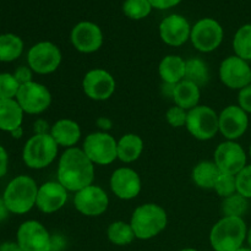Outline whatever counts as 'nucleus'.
Here are the masks:
<instances>
[{
  "label": "nucleus",
  "instance_id": "obj_1",
  "mask_svg": "<svg viewBox=\"0 0 251 251\" xmlns=\"http://www.w3.org/2000/svg\"><path fill=\"white\" fill-rule=\"evenodd\" d=\"M56 178L69 193H77L93 184L95 164L86 156L82 149H66L59 157Z\"/></svg>",
  "mask_w": 251,
  "mask_h": 251
},
{
  "label": "nucleus",
  "instance_id": "obj_2",
  "mask_svg": "<svg viewBox=\"0 0 251 251\" xmlns=\"http://www.w3.org/2000/svg\"><path fill=\"white\" fill-rule=\"evenodd\" d=\"M130 225L136 239L150 240L166 229L168 215L161 205L147 202L135 208L130 218Z\"/></svg>",
  "mask_w": 251,
  "mask_h": 251
},
{
  "label": "nucleus",
  "instance_id": "obj_3",
  "mask_svg": "<svg viewBox=\"0 0 251 251\" xmlns=\"http://www.w3.org/2000/svg\"><path fill=\"white\" fill-rule=\"evenodd\" d=\"M248 237L244 218L223 216L210 232V244L215 251H235L243 248Z\"/></svg>",
  "mask_w": 251,
  "mask_h": 251
},
{
  "label": "nucleus",
  "instance_id": "obj_4",
  "mask_svg": "<svg viewBox=\"0 0 251 251\" xmlns=\"http://www.w3.org/2000/svg\"><path fill=\"white\" fill-rule=\"evenodd\" d=\"M38 188L29 176H17L4 189L2 200L10 213L26 215L36 206Z\"/></svg>",
  "mask_w": 251,
  "mask_h": 251
},
{
  "label": "nucleus",
  "instance_id": "obj_5",
  "mask_svg": "<svg viewBox=\"0 0 251 251\" xmlns=\"http://www.w3.org/2000/svg\"><path fill=\"white\" fill-rule=\"evenodd\" d=\"M59 146L50 134L29 137L22 150V161L28 168L44 169L50 166L58 157Z\"/></svg>",
  "mask_w": 251,
  "mask_h": 251
},
{
  "label": "nucleus",
  "instance_id": "obj_6",
  "mask_svg": "<svg viewBox=\"0 0 251 251\" xmlns=\"http://www.w3.org/2000/svg\"><path fill=\"white\" fill-rule=\"evenodd\" d=\"M118 141L105 131H95L85 137L82 151L95 166H109L118 159Z\"/></svg>",
  "mask_w": 251,
  "mask_h": 251
},
{
  "label": "nucleus",
  "instance_id": "obj_7",
  "mask_svg": "<svg viewBox=\"0 0 251 251\" xmlns=\"http://www.w3.org/2000/svg\"><path fill=\"white\" fill-rule=\"evenodd\" d=\"M185 127L194 139L208 141L220 132L217 112L208 105L199 104L188 112Z\"/></svg>",
  "mask_w": 251,
  "mask_h": 251
},
{
  "label": "nucleus",
  "instance_id": "obj_8",
  "mask_svg": "<svg viewBox=\"0 0 251 251\" xmlns=\"http://www.w3.org/2000/svg\"><path fill=\"white\" fill-rule=\"evenodd\" d=\"M63 60L60 48L53 42L42 41L33 44L27 53V65L34 74L49 75L55 73Z\"/></svg>",
  "mask_w": 251,
  "mask_h": 251
},
{
  "label": "nucleus",
  "instance_id": "obj_9",
  "mask_svg": "<svg viewBox=\"0 0 251 251\" xmlns=\"http://www.w3.org/2000/svg\"><path fill=\"white\" fill-rule=\"evenodd\" d=\"M225 38L223 27L215 19H201L191 27L190 41L196 50L212 53L222 44Z\"/></svg>",
  "mask_w": 251,
  "mask_h": 251
},
{
  "label": "nucleus",
  "instance_id": "obj_10",
  "mask_svg": "<svg viewBox=\"0 0 251 251\" xmlns=\"http://www.w3.org/2000/svg\"><path fill=\"white\" fill-rule=\"evenodd\" d=\"M15 100L25 114L38 115L49 109L51 104V93L43 83L31 81L20 86Z\"/></svg>",
  "mask_w": 251,
  "mask_h": 251
},
{
  "label": "nucleus",
  "instance_id": "obj_11",
  "mask_svg": "<svg viewBox=\"0 0 251 251\" xmlns=\"http://www.w3.org/2000/svg\"><path fill=\"white\" fill-rule=\"evenodd\" d=\"M117 81L109 71L104 69H91L82 78V91L90 100L96 102L107 100L114 95Z\"/></svg>",
  "mask_w": 251,
  "mask_h": 251
},
{
  "label": "nucleus",
  "instance_id": "obj_12",
  "mask_svg": "<svg viewBox=\"0 0 251 251\" xmlns=\"http://www.w3.org/2000/svg\"><path fill=\"white\" fill-rule=\"evenodd\" d=\"M74 206L82 216L98 217L108 210L109 196L104 189L92 184L75 193Z\"/></svg>",
  "mask_w": 251,
  "mask_h": 251
},
{
  "label": "nucleus",
  "instance_id": "obj_13",
  "mask_svg": "<svg viewBox=\"0 0 251 251\" xmlns=\"http://www.w3.org/2000/svg\"><path fill=\"white\" fill-rule=\"evenodd\" d=\"M16 243L22 251H49L51 235L41 222L28 220L20 225L16 233Z\"/></svg>",
  "mask_w": 251,
  "mask_h": 251
},
{
  "label": "nucleus",
  "instance_id": "obj_14",
  "mask_svg": "<svg viewBox=\"0 0 251 251\" xmlns=\"http://www.w3.org/2000/svg\"><path fill=\"white\" fill-rule=\"evenodd\" d=\"M220 80L230 90H242L250 85L251 68L249 61L237 55H229L222 60L218 69Z\"/></svg>",
  "mask_w": 251,
  "mask_h": 251
},
{
  "label": "nucleus",
  "instance_id": "obj_15",
  "mask_svg": "<svg viewBox=\"0 0 251 251\" xmlns=\"http://www.w3.org/2000/svg\"><path fill=\"white\" fill-rule=\"evenodd\" d=\"M247 152L237 141L221 142L215 150L213 162L217 164L222 173L237 176L247 166Z\"/></svg>",
  "mask_w": 251,
  "mask_h": 251
},
{
  "label": "nucleus",
  "instance_id": "obj_16",
  "mask_svg": "<svg viewBox=\"0 0 251 251\" xmlns=\"http://www.w3.org/2000/svg\"><path fill=\"white\" fill-rule=\"evenodd\" d=\"M103 32L97 24L81 21L74 26L70 33V41L74 48L82 54H92L103 46Z\"/></svg>",
  "mask_w": 251,
  "mask_h": 251
},
{
  "label": "nucleus",
  "instance_id": "obj_17",
  "mask_svg": "<svg viewBox=\"0 0 251 251\" xmlns=\"http://www.w3.org/2000/svg\"><path fill=\"white\" fill-rule=\"evenodd\" d=\"M109 186L112 193L118 199L130 201L140 195L142 189V181L139 173L130 167H120L112 173L109 179Z\"/></svg>",
  "mask_w": 251,
  "mask_h": 251
},
{
  "label": "nucleus",
  "instance_id": "obj_18",
  "mask_svg": "<svg viewBox=\"0 0 251 251\" xmlns=\"http://www.w3.org/2000/svg\"><path fill=\"white\" fill-rule=\"evenodd\" d=\"M218 127L226 140L237 141L249 127V117L238 104L227 105L218 114Z\"/></svg>",
  "mask_w": 251,
  "mask_h": 251
},
{
  "label": "nucleus",
  "instance_id": "obj_19",
  "mask_svg": "<svg viewBox=\"0 0 251 251\" xmlns=\"http://www.w3.org/2000/svg\"><path fill=\"white\" fill-rule=\"evenodd\" d=\"M68 194L69 191L58 180L46 181L38 188L36 207L46 215L58 212L68 202Z\"/></svg>",
  "mask_w": 251,
  "mask_h": 251
},
{
  "label": "nucleus",
  "instance_id": "obj_20",
  "mask_svg": "<svg viewBox=\"0 0 251 251\" xmlns=\"http://www.w3.org/2000/svg\"><path fill=\"white\" fill-rule=\"evenodd\" d=\"M190 24L181 15H169L159 24V37L169 47H181L190 41Z\"/></svg>",
  "mask_w": 251,
  "mask_h": 251
},
{
  "label": "nucleus",
  "instance_id": "obj_21",
  "mask_svg": "<svg viewBox=\"0 0 251 251\" xmlns=\"http://www.w3.org/2000/svg\"><path fill=\"white\" fill-rule=\"evenodd\" d=\"M49 134L55 140L58 146L64 147L66 150L76 147L77 142L80 141L82 131H81V127L77 122L68 119V118H61L51 125Z\"/></svg>",
  "mask_w": 251,
  "mask_h": 251
},
{
  "label": "nucleus",
  "instance_id": "obj_22",
  "mask_svg": "<svg viewBox=\"0 0 251 251\" xmlns=\"http://www.w3.org/2000/svg\"><path fill=\"white\" fill-rule=\"evenodd\" d=\"M186 60L176 54H168L158 65V75L163 83L176 85L185 78Z\"/></svg>",
  "mask_w": 251,
  "mask_h": 251
},
{
  "label": "nucleus",
  "instance_id": "obj_23",
  "mask_svg": "<svg viewBox=\"0 0 251 251\" xmlns=\"http://www.w3.org/2000/svg\"><path fill=\"white\" fill-rule=\"evenodd\" d=\"M145 142L140 135L134 132L124 134L118 140V159L123 163H134L141 157Z\"/></svg>",
  "mask_w": 251,
  "mask_h": 251
},
{
  "label": "nucleus",
  "instance_id": "obj_24",
  "mask_svg": "<svg viewBox=\"0 0 251 251\" xmlns=\"http://www.w3.org/2000/svg\"><path fill=\"white\" fill-rule=\"evenodd\" d=\"M172 98H173L176 105L189 112L193 108L198 107L200 103L201 90L196 83L184 78L183 81L174 86Z\"/></svg>",
  "mask_w": 251,
  "mask_h": 251
},
{
  "label": "nucleus",
  "instance_id": "obj_25",
  "mask_svg": "<svg viewBox=\"0 0 251 251\" xmlns=\"http://www.w3.org/2000/svg\"><path fill=\"white\" fill-rule=\"evenodd\" d=\"M24 110L16 100H0V130L12 132L24 123Z\"/></svg>",
  "mask_w": 251,
  "mask_h": 251
},
{
  "label": "nucleus",
  "instance_id": "obj_26",
  "mask_svg": "<svg viewBox=\"0 0 251 251\" xmlns=\"http://www.w3.org/2000/svg\"><path fill=\"white\" fill-rule=\"evenodd\" d=\"M221 173L222 172L213 161H201L193 168L191 179L198 188L210 190L215 188V184Z\"/></svg>",
  "mask_w": 251,
  "mask_h": 251
},
{
  "label": "nucleus",
  "instance_id": "obj_27",
  "mask_svg": "<svg viewBox=\"0 0 251 251\" xmlns=\"http://www.w3.org/2000/svg\"><path fill=\"white\" fill-rule=\"evenodd\" d=\"M25 43L15 33L0 34V63H12L24 53Z\"/></svg>",
  "mask_w": 251,
  "mask_h": 251
},
{
  "label": "nucleus",
  "instance_id": "obj_28",
  "mask_svg": "<svg viewBox=\"0 0 251 251\" xmlns=\"http://www.w3.org/2000/svg\"><path fill=\"white\" fill-rule=\"evenodd\" d=\"M107 238L112 244L117 247L129 245L136 239L130 222L125 221H114L107 228Z\"/></svg>",
  "mask_w": 251,
  "mask_h": 251
},
{
  "label": "nucleus",
  "instance_id": "obj_29",
  "mask_svg": "<svg viewBox=\"0 0 251 251\" xmlns=\"http://www.w3.org/2000/svg\"><path fill=\"white\" fill-rule=\"evenodd\" d=\"M185 80L196 83L199 87L207 85L210 81V69L207 63L201 58H190L186 60Z\"/></svg>",
  "mask_w": 251,
  "mask_h": 251
},
{
  "label": "nucleus",
  "instance_id": "obj_30",
  "mask_svg": "<svg viewBox=\"0 0 251 251\" xmlns=\"http://www.w3.org/2000/svg\"><path fill=\"white\" fill-rule=\"evenodd\" d=\"M233 50L234 55L251 61V24L243 25L235 32L233 38Z\"/></svg>",
  "mask_w": 251,
  "mask_h": 251
},
{
  "label": "nucleus",
  "instance_id": "obj_31",
  "mask_svg": "<svg viewBox=\"0 0 251 251\" xmlns=\"http://www.w3.org/2000/svg\"><path fill=\"white\" fill-rule=\"evenodd\" d=\"M248 208H249V200L238 193L223 199L222 201L223 216H227V217L243 218Z\"/></svg>",
  "mask_w": 251,
  "mask_h": 251
},
{
  "label": "nucleus",
  "instance_id": "obj_32",
  "mask_svg": "<svg viewBox=\"0 0 251 251\" xmlns=\"http://www.w3.org/2000/svg\"><path fill=\"white\" fill-rule=\"evenodd\" d=\"M152 5L149 0H125L123 4V12L131 20H142L152 11Z\"/></svg>",
  "mask_w": 251,
  "mask_h": 251
},
{
  "label": "nucleus",
  "instance_id": "obj_33",
  "mask_svg": "<svg viewBox=\"0 0 251 251\" xmlns=\"http://www.w3.org/2000/svg\"><path fill=\"white\" fill-rule=\"evenodd\" d=\"M20 83L14 74H0V100H15L20 90Z\"/></svg>",
  "mask_w": 251,
  "mask_h": 251
},
{
  "label": "nucleus",
  "instance_id": "obj_34",
  "mask_svg": "<svg viewBox=\"0 0 251 251\" xmlns=\"http://www.w3.org/2000/svg\"><path fill=\"white\" fill-rule=\"evenodd\" d=\"M213 190L222 199L234 195V194H237V178L232 174L221 173L217 181H216Z\"/></svg>",
  "mask_w": 251,
  "mask_h": 251
},
{
  "label": "nucleus",
  "instance_id": "obj_35",
  "mask_svg": "<svg viewBox=\"0 0 251 251\" xmlns=\"http://www.w3.org/2000/svg\"><path fill=\"white\" fill-rule=\"evenodd\" d=\"M237 178V193L244 196L245 199H251V164L245 166L239 173L235 176Z\"/></svg>",
  "mask_w": 251,
  "mask_h": 251
},
{
  "label": "nucleus",
  "instance_id": "obj_36",
  "mask_svg": "<svg viewBox=\"0 0 251 251\" xmlns=\"http://www.w3.org/2000/svg\"><path fill=\"white\" fill-rule=\"evenodd\" d=\"M186 118H188V110L183 109V108L178 107V105H173L166 113L167 123L172 127H176V129L185 126Z\"/></svg>",
  "mask_w": 251,
  "mask_h": 251
},
{
  "label": "nucleus",
  "instance_id": "obj_37",
  "mask_svg": "<svg viewBox=\"0 0 251 251\" xmlns=\"http://www.w3.org/2000/svg\"><path fill=\"white\" fill-rule=\"evenodd\" d=\"M238 105L248 114L251 113V83L239 90L238 93Z\"/></svg>",
  "mask_w": 251,
  "mask_h": 251
},
{
  "label": "nucleus",
  "instance_id": "obj_38",
  "mask_svg": "<svg viewBox=\"0 0 251 251\" xmlns=\"http://www.w3.org/2000/svg\"><path fill=\"white\" fill-rule=\"evenodd\" d=\"M14 76L20 85H25L31 81H33V71L31 70L28 65H21L14 71Z\"/></svg>",
  "mask_w": 251,
  "mask_h": 251
},
{
  "label": "nucleus",
  "instance_id": "obj_39",
  "mask_svg": "<svg viewBox=\"0 0 251 251\" xmlns=\"http://www.w3.org/2000/svg\"><path fill=\"white\" fill-rule=\"evenodd\" d=\"M152 7L157 10H167L180 4L181 0H149Z\"/></svg>",
  "mask_w": 251,
  "mask_h": 251
},
{
  "label": "nucleus",
  "instance_id": "obj_40",
  "mask_svg": "<svg viewBox=\"0 0 251 251\" xmlns=\"http://www.w3.org/2000/svg\"><path fill=\"white\" fill-rule=\"evenodd\" d=\"M7 169H9V154L5 147L0 145V179L6 176Z\"/></svg>",
  "mask_w": 251,
  "mask_h": 251
},
{
  "label": "nucleus",
  "instance_id": "obj_41",
  "mask_svg": "<svg viewBox=\"0 0 251 251\" xmlns=\"http://www.w3.org/2000/svg\"><path fill=\"white\" fill-rule=\"evenodd\" d=\"M51 125L44 119H37L33 124V131L36 135H44L50 132Z\"/></svg>",
  "mask_w": 251,
  "mask_h": 251
},
{
  "label": "nucleus",
  "instance_id": "obj_42",
  "mask_svg": "<svg viewBox=\"0 0 251 251\" xmlns=\"http://www.w3.org/2000/svg\"><path fill=\"white\" fill-rule=\"evenodd\" d=\"M65 247V242H64L63 238L60 235H51V244H50V250L49 251H61Z\"/></svg>",
  "mask_w": 251,
  "mask_h": 251
},
{
  "label": "nucleus",
  "instance_id": "obj_43",
  "mask_svg": "<svg viewBox=\"0 0 251 251\" xmlns=\"http://www.w3.org/2000/svg\"><path fill=\"white\" fill-rule=\"evenodd\" d=\"M97 125H98V127L100 129V131L108 132V130L112 129L113 123H112V120L108 119V118L100 117V118H98V119H97Z\"/></svg>",
  "mask_w": 251,
  "mask_h": 251
},
{
  "label": "nucleus",
  "instance_id": "obj_44",
  "mask_svg": "<svg viewBox=\"0 0 251 251\" xmlns=\"http://www.w3.org/2000/svg\"><path fill=\"white\" fill-rule=\"evenodd\" d=\"M0 251H22L16 242H5L0 244Z\"/></svg>",
  "mask_w": 251,
  "mask_h": 251
},
{
  "label": "nucleus",
  "instance_id": "obj_45",
  "mask_svg": "<svg viewBox=\"0 0 251 251\" xmlns=\"http://www.w3.org/2000/svg\"><path fill=\"white\" fill-rule=\"evenodd\" d=\"M9 210H7L6 205H5L4 200H2V198H0V222H2V221L6 220L7 217H9Z\"/></svg>",
  "mask_w": 251,
  "mask_h": 251
},
{
  "label": "nucleus",
  "instance_id": "obj_46",
  "mask_svg": "<svg viewBox=\"0 0 251 251\" xmlns=\"http://www.w3.org/2000/svg\"><path fill=\"white\" fill-rule=\"evenodd\" d=\"M10 135H11L14 139H21L22 136H24V127H17L16 130H14L12 132H10Z\"/></svg>",
  "mask_w": 251,
  "mask_h": 251
},
{
  "label": "nucleus",
  "instance_id": "obj_47",
  "mask_svg": "<svg viewBox=\"0 0 251 251\" xmlns=\"http://www.w3.org/2000/svg\"><path fill=\"white\" fill-rule=\"evenodd\" d=\"M247 242H248V244H249V248H251V227H250V229H248Z\"/></svg>",
  "mask_w": 251,
  "mask_h": 251
},
{
  "label": "nucleus",
  "instance_id": "obj_48",
  "mask_svg": "<svg viewBox=\"0 0 251 251\" xmlns=\"http://www.w3.org/2000/svg\"><path fill=\"white\" fill-rule=\"evenodd\" d=\"M235 251H251V248H245V247H243V248H240V249H238V250H235Z\"/></svg>",
  "mask_w": 251,
  "mask_h": 251
},
{
  "label": "nucleus",
  "instance_id": "obj_49",
  "mask_svg": "<svg viewBox=\"0 0 251 251\" xmlns=\"http://www.w3.org/2000/svg\"><path fill=\"white\" fill-rule=\"evenodd\" d=\"M179 251H200V250L193 249V248H185V249H181V250H179Z\"/></svg>",
  "mask_w": 251,
  "mask_h": 251
},
{
  "label": "nucleus",
  "instance_id": "obj_50",
  "mask_svg": "<svg viewBox=\"0 0 251 251\" xmlns=\"http://www.w3.org/2000/svg\"><path fill=\"white\" fill-rule=\"evenodd\" d=\"M249 156H250V158H251V145H250V147H249Z\"/></svg>",
  "mask_w": 251,
  "mask_h": 251
},
{
  "label": "nucleus",
  "instance_id": "obj_51",
  "mask_svg": "<svg viewBox=\"0 0 251 251\" xmlns=\"http://www.w3.org/2000/svg\"><path fill=\"white\" fill-rule=\"evenodd\" d=\"M250 83H251V77H250Z\"/></svg>",
  "mask_w": 251,
  "mask_h": 251
},
{
  "label": "nucleus",
  "instance_id": "obj_52",
  "mask_svg": "<svg viewBox=\"0 0 251 251\" xmlns=\"http://www.w3.org/2000/svg\"><path fill=\"white\" fill-rule=\"evenodd\" d=\"M213 251H215V250H213Z\"/></svg>",
  "mask_w": 251,
  "mask_h": 251
}]
</instances>
